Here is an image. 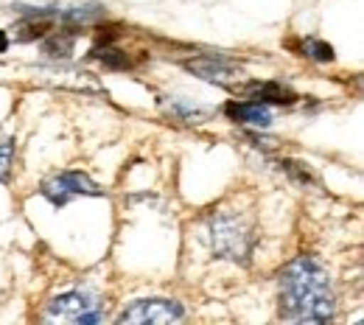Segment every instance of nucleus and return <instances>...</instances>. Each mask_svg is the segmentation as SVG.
<instances>
[{
  "instance_id": "obj_1",
  "label": "nucleus",
  "mask_w": 364,
  "mask_h": 325,
  "mask_svg": "<svg viewBox=\"0 0 364 325\" xmlns=\"http://www.w3.org/2000/svg\"><path fill=\"white\" fill-rule=\"evenodd\" d=\"M277 309L289 323H331L336 314V294L328 270L314 255L291 258L277 280Z\"/></svg>"
},
{
  "instance_id": "obj_2",
  "label": "nucleus",
  "mask_w": 364,
  "mask_h": 325,
  "mask_svg": "<svg viewBox=\"0 0 364 325\" xmlns=\"http://www.w3.org/2000/svg\"><path fill=\"white\" fill-rule=\"evenodd\" d=\"M208 238H210V250L232 264H247L255 247V235L250 225L235 213H213L208 219Z\"/></svg>"
},
{
  "instance_id": "obj_3",
  "label": "nucleus",
  "mask_w": 364,
  "mask_h": 325,
  "mask_svg": "<svg viewBox=\"0 0 364 325\" xmlns=\"http://www.w3.org/2000/svg\"><path fill=\"white\" fill-rule=\"evenodd\" d=\"M46 320H59V323H76L90 325L104 320L101 303L87 294V292H65L59 297H53L46 309Z\"/></svg>"
},
{
  "instance_id": "obj_4",
  "label": "nucleus",
  "mask_w": 364,
  "mask_h": 325,
  "mask_svg": "<svg viewBox=\"0 0 364 325\" xmlns=\"http://www.w3.org/2000/svg\"><path fill=\"white\" fill-rule=\"evenodd\" d=\"M40 193L50 205L62 208L76 196H101V186L90 180L85 171H62V174H53L50 180H46Z\"/></svg>"
},
{
  "instance_id": "obj_5",
  "label": "nucleus",
  "mask_w": 364,
  "mask_h": 325,
  "mask_svg": "<svg viewBox=\"0 0 364 325\" xmlns=\"http://www.w3.org/2000/svg\"><path fill=\"white\" fill-rule=\"evenodd\" d=\"M185 317L177 300H163V297H149V300H135L129 309L118 314V325L124 323H174Z\"/></svg>"
},
{
  "instance_id": "obj_6",
  "label": "nucleus",
  "mask_w": 364,
  "mask_h": 325,
  "mask_svg": "<svg viewBox=\"0 0 364 325\" xmlns=\"http://www.w3.org/2000/svg\"><path fill=\"white\" fill-rule=\"evenodd\" d=\"M185 70H191L193 76L213 82V85H228L238 76V65L225 56H196V59L185 62Z\"/></svg>"
},
{
  "instance_id": "obj_7",
  "label": "nucleus",
  "mask_w": 364,
  "mask_h": 325,
  "mask_svg": "<svg viewBox=\"0 0 364 325\" xmlns=\"http://www.w3.org/2000/svg\"><path fill=\"white\" fill-rule=\"evenodd\" d=\"M230 118L235 124H244V127H252V129H267L272 124V112L267 104H258V101H244V104H235L230 101L225 107Z\"/></svg>"
},
{
  "instance_id": "obj_8",
  "label": "nucleus",
  "mask_w": 364,
  "mask_h": 325,
  "mask_svg": "<svg viewBox=\"0 0 364 325\" xmlns=\"http://www.w3.org/2000/svg\"><path fill=\"white\" fill-rule=\"evenodd\" d=\"M250 101H258V104H294V90H289L286 85L280 82H255L247 87Z\"/></svg>"
},
{
  "instance_id": "obj_9",
  "label": "nucleus",
  "mask_w": 364,
  "mask_h": 325,
  "mask_svg": "<svg viewBox=\"0 0 364 325\" xmlns=\"http://www.w3.org/2000/svg\"><path fill=\"white\" fill-rule=\"evenodd\" d=\"M300 53H303L306 59H314V62H333V59H336V56H333V48L328 46L325 40H317V37L303 40V43H300Z\"/></svg>"
},
{
  "instance_id": "obj_10",
  "label": "nucleus",
  "mask_w": 364,
  "mask_h": 325,
  "mask_svg": "<svg viewBox=\"0 0 364 325\" xmlns=\"http://www.w3.org/2000/svg\"><path fill=\"white\" fill-rule=\"evenodd\" d=\"M92 56H95L104 68H109V70H127V68H129L127 53L112 46H104V48H98V50H92Z\"/></svg>"
},
{
  "instance_id": "obj_11",
  "label": "nucleus",
  "mask_w": 364,
  "mask_h": 325,
  "mask_svg": "<svg viewBox=\"0 0 364 325\" xmlns=\"http://www.w3.org/2000/svg\"><path fill=\"white\" fill-rule=\"evenodd\" d=\"M73 43H76V40H73V34H53V37L46 43L43 50H46V56H56V59L62 56V59H65V56H70Z\"/></svg>"
},
{
  "instance_id": "obj_12",
  "label": "nucleus",
  "mask_w": 364,
  "mask_h": 325,
  "mask_svg": "<svg viewBox=\"0 0 364 325\" xmlns=\"http://www.w3.org/2000/svg\"><path fill=\"white\" fill-rule=\"evenodd\" d=\"M11 157H14V140L0 138V183H9V174H11Z\"/></svg>"
},
{
  "instance_id": "obj_13",
  "label": "nucleus",
  "mask_w": 364,
  "mask_h": 325,
  "mask_svg": "<svg viewBox=\"0 0 364 325\" xmlns=\"http://www.w3.org/2000/svg\"><path fill=\"white\" fill-rule=\"evenodd\" d=\"M50 23H28V26H20V40H34V37H43Z\"/></svg>"
},
{
  "instance_id": "obj_14",
  "label": "nucleus",
  "mask_w": 364,
  "mask_h": 325,
  "mask_svg": "<svg viewBox=\"0 0 364 325\" xmlns=\"http://www.w3.org/2000/svg\"><path fill=\"white\" fill-rule=\"evenodd\" d=\"M9 50V37H6V31H0V53H6Z\"/></svg>"
}]
</instances>
